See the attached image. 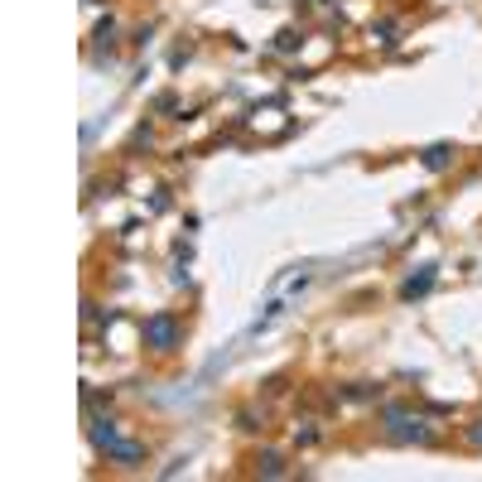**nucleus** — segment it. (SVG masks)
Here are the masks:
<instances>
[{
  "label": "nucleus",
  "instance_id": "obj_1",
  "mask_svg": "<svg viewBox=\"0 0 482 482\" xmlns=\"http://www.w3.org/2000/svg\"><path fill=\"white\" fill-rule=\"evenodd\" d=\"M92 444L106 454V458L126 463V468H135V463L145 458V444H126V439H116V429H111L106 420H96V424H92Z\"/></svg>",
  "mask_w": 482,
  "mask_h": 482
},
{
  "label": "nucleus",
  "instance_id": "obj_2",
  "mask_svg": "<svg viewBox=\"0 0 482 482\" xmlns=\"http://www.w3.org/2000/svg\"><path fill=\"white\" fill-rule=\"evenodd\" d=\"M145 343H150L155 352H174V347H179V323H174L169 313H155V318L145 323Z\"/></svg>",
  "mask_w": 482,
  "mask_h": 482
},
{
  "label": "nucleus",
  "instance_id": "obj_3",
  "mask_svg": "<svg viewBox=\"0 0 482 482\" xmlns=\"http://www.w3.org/2000/svg\"><path fill=\"white\" fill-rule=\"evenodd\" d=\"M424 164H429V169H444V164H449V150H444V145H439V150H429V155H424Z\"/></svg>",
  "mask_w": 482,
  "mask_h": 482
},
{
  "label": "nucleus",
  "instance_id": "obj_4",
  "mask_svg": "<svg viewBox=\"0 0 482 482\" xmlns=\"http://www.w3.org/2000/svg\"><path fill=\"white\" fill-rule=\"evenodd\" d=\"M478 439H482V429H478Z\"/></svg>",
  "mask_w": 482,
  "mask_h": 482
}]
</instances>
